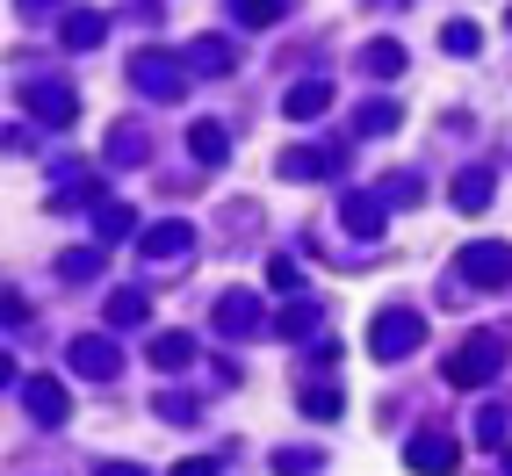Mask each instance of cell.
Wrapping results in <instances>:
<instances>
[{
    "mask_svg": "<svg viewBox=\"0 0 512 476\" xmlns=\"http://www.w3.org/2000/svg\"><path fill=\"white\" fill-rule=\"evenodd\" d=\"M462 275L476 289H512V246H469L462 253Z\"/></svg>",
    "mask_w": 512,
    "mask_h": 476,
    "instance_id": "obj_1",
    "label": "cell"
},
{
    "mask_svg": "<svg viewBox=\"0 0 512 476\" xmlns=\"http://www.w3.org/2000/svg\"><path fill=\"white\" fill-rule=\"evenodd\" d=\"M498 361H505L498 339H469V354L448 368V376H455V383H476V376H498Z\"/></svg>",
    "mask_w": 512,
    "mask_h": 476,
    "instance_id": "obj_2",
    "label": "cell"
},
{
    "mask_svg": "<svg viewBox=\"0 0 512 476\" xmlns=\"http://www.w3.org/2000/svg\"><path fill=\"white\" fill-rule=\"evenodd\" d=\"M404 462H412L419 476H448V469H455V448H448L440 433H419V440H412V455H404Z\"/></svg>",
    "mask_w": 512,
    "mask_h": 476,
    "instance_id": "obj_3",
    "label": "cell"
},
{
    "mask_svg": "<svg viewBox=\"0 0 512 476\" xmlns=\"http://www.w3.org/2000/svg\"><path fill=\"white\" fill-rule=\"evenodd\" d=\"M412 347H419V318L390 311V318H383V332H375V354H412Z\"/></svg>",
    "mask_w": 512,
    "mask_h": 476,
    "instance_id": "obj_4",
    "label": "cell"
},
{
    "mask_svg": "<svg viewBox=\"0 0 512 476\" xmlns=\"http://www.w3.org/2000/svg\"><path fill=\"white\" fill-rule=\"evenodd\" d=\"M73 368H80V376H109V368H116L109 339H80V347H73Z\"/></svg>",
    "mask_w": 512,
    "mask_h": 476,
    "instance_id": "obj_5",
    "label": "cell"
},
{
    "mask_svg": "<svg viewBox=\"0 0 512 476\" xmlns=\"http://www.w3.org/2000/svg\"><path fill=\"white\" fill-rule=\"evenodd\" d=\"M188 145H195V159H210V166H217V159H224V130H217V123H195V138H188Z\"/></svg>",
    "mask_w": 512,
    "mask_h": 476,
    "instance_id": "obj_6",
    "label": "cell"
},
{
    "mask_svg": "<svg viewBox=\"0 0 512 476\" xmlns=\"http://www.w3.org/2000/svg\"><path fill=\"white\" fill-rule=\"evenodd\" d=\"M29 404H37V419H44V426H58V419H65V397H58L51 383H37V390H29Z\"/></svg>",
    "mask_w": 512,
    "mask_h": 476,
    "instance_id": "obj_7",
    "label": "cell"
},
{
    "mask_svg": "<svg viewBox=\"0 0 512 476\" xmlns=\"http://www.w3.org/2000/svg\"><path fill=\"white\" fill-rule=\"evenodd\" d=\"M311 109H325V87H296L289 94V116H311Z\"/></svg>",
    "mask_w": 512,
    "mask_h": 476,
    "instance_id": "obj_8",
    "label": "cell"
},
{
    "mask_svg": "<svg viewBox=\"0 0 512 476\" xmlns=\"http://www.w3.org/2000/svg\"><path fill=\"white\" fill-rule=\"evenodd\" d=\"M174 476H217V462H181Z\"/></svg>",
    "mask_w": 512,
    "mask_h": 476,
    "instance_id": "obj_9",
    "label": "cell"
},
{
    "mask_svg": "<svg viewBox=\"0 0 512 476\" xmlns=\"http://www.w3.org/2000/svg\"><path fill=\"white\" fill-rule=\"evenodd\" d=\"M101 476H145V469H101Z\"/></svg>",
    "mask_w": 512,
    "mask_h": 476,
    "instance_id": "obj_10",
    "label": "cell"
},
{
    "mask_svg": "<svg viewBox=\"0 0 512 476\" xmlns=\"http://www.w3.org/2000/svg\"><path fill=\"white\" fill-rule=\"evenodd\" d=\"M8 376H15V368H8V361H0V383H8Z\"/></svg>",
    "mask_w": 512,
    "mask_h": 476,
    "instance_id": "obj_11",
    "label": "cell"
}]
</instances>
